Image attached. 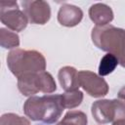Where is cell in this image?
<instances>
[{"mask_svg":"<svg viewBox=\"0 0 125 125\" xmlns=\"http://www.w3.org/2000/svg\"><path fill=\"white\" fill-rule=\"evenodd\" d=\"M89 17L96 26H104L109 24L114 18L112 9L104 3L93 4L89 9Z\"/></svg>","mask_w":125,"mask_h":125,"instance_id":"cell-10","label":"cell"},{"mask_svg":"<svg viewBox=\"0 0 125 125\" xmlns=\"http://www.w3.org/2000/svg\"><path fill=\"white\" fill-rule=\"evenodd\" d=\"M79 86L91 97L103 98L108 93V84L100 75L90 70H80L77 74Z\"/></svg>","mask_w":125,"mask_h":125,"instance_id":"cell-6","label":"cell"},{"mask_svg":"<svg viewBox=\"0 0 125 125\" xmlns=\"http://www.w3.org/2000/svg\"><path fill=\"white\" fill-rule=\"evenodd\" d=\"M118 64H119L118 59L112 54L107 53L101 59V62L99 64V75L103 77V76L110 74L111 72L115 70Z\"/></svg>","mask_w":125,"mask_h":125,"instance_id":"cell-12","label":"cell"},{"mask_svg":"<svg viewBox=\"0 0 125 125\" xmlns=\"http://www.w3.org/2000/svg\"><path fill=\"white\" fill-rule=\"evenodd\" d=\"M83 101V93L79 90L64 92L62 95V102L64 108H75L81 104Z\"/></svg>","mask_w":125,"mask_h":125,"instance_id":"cell-14","label":"cell"},{"mask_svg":"<svg viewBox=\"0 0 125 125\" xmlns=\"http://www.w3.org/2000/svg\"><path fill=\"white\" fill-rule=\"evenodd\" d=\"M66 125H87V115L80 110H69L65 113L62 120Z\"/></svg>","mask_w":125,"mask_h":125,"instance_id":"cell-15","label":"cell"},{"mask_svg":"<svg viewBox=\"0 0 125 125\" xmlns=\"http://www.w3.org/2000/svg\"><path fill=\"white\" fill-rule=\"evenodd\" d=\"M91 38L98 49L115 56L119 64L125 67V29L111 24L95 26L92 29Z\"/></svg>","mask_w":125,"mask_h":125,"instance_id":"cell-2","label":"cell"},{"mask_svg":"<svg viewBox=\"0 0 125 125\" xmlns=\"http://www.w3.org/2000/svg\"><path fill=\"white\" fill-rule=\"evenodd\" d=\"M23 13L28 21L33 24H45L51 18V8L43 0H24L21 2Z\"/></svg>","mask_w":125,"mask_h":125,"instance_id":"cell-7","label":"cell"},{"mask_svg":"<svg viewBox=\"0 0 125 125\" xmlns=\"http://www.w3.org/2000/svg\"><path fill=\"white\" fill-rule=\"evenodd\" d=\"M91 113L96 122L99 124L112 123L114 121V101L113 100H98L92 104Z\"/></svg>","mask_w":125,"mask_h":125,"instance_id":"cell-8","label":"cell"},{"mask_svg":"<svg viewBox=\"0 0 125 125\" xmlns=\"http://www.w3.org/2000/svg\"><path fill=\"white\" fill-rule=\"evenodd\" d=\"M113 101H114V110H115L113 122L125 120V101L120 100V99L119 100L114 99Z\"/></svg>","mask_w":125,"mask_h":125,"instance_id":"cell-17","label":"cell"},{"mask_svg":"<svg viewBox=\"0 0 125 125\" xmlns=\"http://www.w3.org/2000/svg\"><path fill=\"white\" fill-rule=\"evenodd\" d=\"M112 125H125V120L122 121H115L112 123Z\"/></svg>","mask_w":125,"mask_h":125,"instance_id":"cell-19","label":"cell"},{"mask_svg":"<svg viewBox=\"0 0 125 125\" xmlns=\"http://www.w3.org/2000/svg\"><path fill=\"white\" fill-rule=\"evenodd\" d=\"M0 21L9 29L20 32L22 31L28 23L23 11L20 10L16 1L3 0L0 2Z\"/></svg>","mask_w":125,"mask_h":125,"instance_id":"cell-5","label":"cell"},{"mask_svg":"<svg viewBox=\"0 0 125 125\" xmlns=\"http://www.w3.org/2000/svg\"><path fill=\"white\" fill-rule=\"evenodd\" d=\"M0 125H30L27 118L16 113H4L0 118Z\"/></svg>","mask_w":125,"mask_h":125,"instance_id":"cell-16","label":"cell"},{"mask_svg":"<svg viewBox=\"0 0 125 125\" xmlns=\"http://www.w3.org/2000/svg\"><path fill=\"white\" fill-rule=\"evenodd\" d=\"M117 96H118V98H119L120 100L125 101V86H123V87L118 91Z\"/></svg>","mask_w":125,"mask_h":125,"instance_id":"cell-18","label":"cell"},{"mask_svg":"<svg viewBox=\"0 0 125 125\" xmlns=\"http://www.w3.org/2000/svg\"><path fill=\"white\" fill-rule=\"evenodd\" d=\"M77 74H78V71L73 66L66 65V66L60 68L58 72V78H59V82L62 88L65 92H71V91L78 90L80 86L78 83Z\"/></svg>","mask_w":125,"mask_h":125,"instance_id":"cell-11","label":"cell"},{"mask_svg":"<svg viewBox=\"0 0 125 125\" xmlns=\"http://www.w3.org/2000/svg\"><path fill=\"white\" fill-rule=\"evenodd\" d=\"M64 107L62 95H44L42 97H29L24 104V114L32 121H41L53 124L62 116Z\"/></svg>","mask_w":125,"mask_h":125,"instance_id":"cell-1","label":"cell"},{"mask_svg":"<svg viewBox=\"0 0 125 125\" xmlns=\"http://www.w3.org/2000/svg\"><path fill=\"white\" fill-rule=\"evenodd\" d=\"M18 89L25 97H32L41 92L44 94H51L57 90V84L48 71H40L30 73L18 78Z\"/></svg>","mask_w":125,"mask_h":125,"instance_id":"cell-4","label":"cell"},{"mask_svg":"<svg viewBox=\"0 0 125 125\" xmlns=\"http://www.w3.org/2000/svg\"><path fill=\"white\" fill-rule=\"evenodd\" d=\"M83 19V11L71 4H63L58 12V21L66 27H73L80 23Z\"/></svg>","mask_w":125,"mask_h":125,"instance_id":"cell-9","label":"cell"},{"mask_svg":"<svg viewBox=\"0 0 125 125\" xmlns=\"http://www.w3.org/2000/svg\"><path fill=\"white\" fill-rule=\"evenodd\" d=\"M0 45L4 49H13L20 46L19 35L7 28H0Z\"/></svg>","mask_w":125,"mask_h":125,"instance_id":"cell-13","label":"cell"},{"mask_svg":"<svg viewBox=\"0 0 125 125\" xmlns=\"http://www.w3.org/2000/svg\"><path fill=\"white\" fill-rule=\"evenodd\" d=\"M7 65L10 71L17 78H20L26 74L44 71L46 60L36 50L14 49L7 56Z\"/></svg>","mask_w":125,"mask_h":125,"instance_id":"cell-3","label":"cell"},{"mask_svg":"<svg viewBox=\"0 0 125 125\" xmlns=\"http://www.w3.org/2000/svg\"><path fill=\"white\" fill-rule=\"evenodd\" d=\"M56 125H66V124H65V123H63L62 121H60V122H59L58 124H56Z\"/></svg>","mask_w":125,"mask_h":125,"instance_id":"cell-20","label":"cell"}]
</instances>
